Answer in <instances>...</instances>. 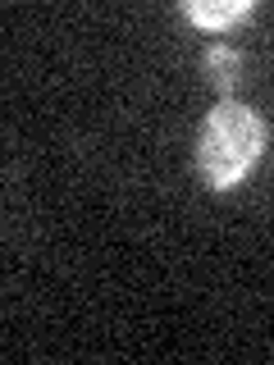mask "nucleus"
<instances>
[{"mask_svg": "<svg viewBox=\"0 0 274 365\" xmlns=\"http://www.w3.org/2000/svg\"><path fill=\"white\" fill-rule=\"evenodd\" d=\"M265 142H270V128L256 110L238 106V101H220L201 123V137H197V169L206 178L210 192H233L256 160L265 155Z\"/></svg>", "mask_w": 274, "mask_h": 365, "instance_id": "obj_1", "label": "nucleus"}, {"mask_svg": "<svg viewBox=\"0 0 274 365\" xmlns=\"http://www.w3.org/2000/svg\"><path fill=\"white\" fill-rule=\"evenodd\" d=\"M251 14H256L251 0H183V19L197 23L201 32H228Z\"/></svg>", "mask_w": 274, "mask_h": 365, "instance_id": "obj_2", "label": "nucleus"}, {"mask_svg": "<svg viewBox=\"0 0 274 365\" xmlns=\"http://www.w3.org/2000/svg\"><path fill=\"white\" fill-rule=\"evenodd\" d=\"M206 68H210V83L220 87V91H233L238 78H243V55H238L233 46L215 41L210 51H206Z\"/></svg>", "mask_w": 274, "mask_h": 365, "instance_id": "obj_3", "label": "nucleus"}]
</instances>
